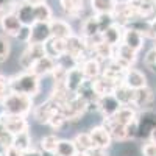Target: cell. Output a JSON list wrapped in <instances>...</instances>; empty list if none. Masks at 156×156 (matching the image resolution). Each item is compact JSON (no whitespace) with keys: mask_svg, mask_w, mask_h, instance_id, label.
Here are the masks:
<instances>
[{"mask_svg":"<svg viewBox=\"0 0 156 156\" xmlns=\"http://www.w3.org/2000/svg\"><path fill=\"white\" fill-rule=\"evenodd\" d=\"M61 111V105L53 100V98H48L47 101L41 103L39 106L34 108V119L39 122V123H44V125H48V122L53 119V115L58 114Z\"/></svg>","mask_w":156,"mask_h":156,"instance_id":"6","label":"cell"},{"mask_svg":"<svg viewBox=\"0 0 156 156\" xmlns=\"http://www.w3.org/2000/svg\"><path fill=\"white\" fill-rule=\"evenodd\" d=\"M0 123L12 134L28 131V122L25 119V115H16V114H9L3 111L0 114Z\"/></svg>","mask_w":156,"mask_h":156,"instance_id":"7","label":"cell"},{"mask_svg":"<svg viewBox=\"0 0 156 156\" xmlns=\"http://www.w3.org/2000/svg\"><path fill=\"white\" fill-rule=\"evenodd\" d=\"M12 145L16 148H19L20 151H27L28 148H31V136L28 131H22L17 133L12 137Z\"/></svg>","mask_w":156,"mask_h":156,"instance_id":"31","label":"cell"},{"mask_svg":"<svg viewBox=\"0 0 156 156\" xmlns=\"http://www.w3.org/2000/svg\"><path fill=\"white\" fill-rule=\"evenodd\" d=\"M51 37L50 30V22L45 20H37L30 27V39L28 44H45Z\"/></svg>","mask_w":156,"mask_h":156,"instance_id":"8","label":"cell"},{"mask_svg":"<svg viewBox=\"0 0 156 156\" xmlns=\"http://www.w3.org/2000/svg\"><path fill=\"white\" fill-rule=\"evenodd\" d=\"M86 81V76L83 73V70L80 67H73L70 70H67L66 73V87L72 92H76L78 87Z\"/></svg>","mask_w":156,"mask_h":156,"instance_id":"25","label":"cell"},{"mask_svg":"<svg viewBox=\"0 0 156 156\" xmlns=\"http://www.w3.org/2000/svg\"><path fill=\"white\" fill-rule=\"evenodd\" d=\"M34 8H36V22H37V20L50 22V20H51V9H50V6H48L45 2L36 3Z\"/></svg>","mask_w":156,"mask_h":156,"instance_id":"34","label":"cell"},{"mask_svg":"<svg viewBox=\"0 0 156 156\" xmlns=\"http://www.w3.org/2000/svg\"><path fill=\"white\" fill-rule=\"evenodd\" d=\"M55 69H56V59H53L48 55H44L41 59H37L33 64V67L30 69V72H33L34 75H37L39 78H41V76L51 75V72H53Z\"/></svg>","mask_w":156,"mask_h":156,"instance_id":"15","label":"cell"},{"mask_svg":"<svg viewBox=\"0 0 156 156\" xmlns=\"http://www.w3.org/2000/svg\"><path fill=\"white\" fill-rule=\"evenodd\" d=\"M50 30H51V36L62 37V39H67L69 36L73 34V30L70 27V23L67 20H64V19H53L51 17Z\"/></svg>","mask_w":156,"mask_h":156,"instance_id":"23","label":"cell"},{"mask_svg":"<svg viewBox=\"0 0 156 156\" xmlns=\"http://www.w3.org/2000/svg\"><path fill=\"white\" fill-rule=\"evenodd\" d=\"M17 39L22 41V42L28 44V39H30V27H28V25H22V28H20V31L17 34Z\"/></svg>","mask_w":156,"mask_h":156,"instance_id":"40","label":"cell"},{"mask_svg":"<svg viewBox=\"0 0 156 156\" xmlns=\"http://www.w3.org/2000/svg\"><path fill=\"white\" fill-rule=\"evenodd\" d=\"M3 156H23V151H20L19 148H16L14 145H9L6 150H5V154Z\"/></svg>","mask_w":156,"mask_h":156,"instance_id":"41","label":"cell"},{"mask_svg":"<svg viewBox=\"0 0 156 156\" xmlns=\"http://www.w3.org/2000/svg\"><path fill=\"white\" fill-rule=\"evenodd\" d=\"M2 106L5 112L16 114V115H27L33 108V97L17 94V92H9L2 100Z\"/></svg>","mask_w":156,"mask_h":156,"instance_id":"2","label":"cell"},{"mask_svg":"<svg viewBox=\"0 0 156 156\" xmlns=\"http://www.w3.org/2000/svg\"><path fill=\"white\" fill-rule=\"evenodd\" d=\"M114 95L115 98L120 101V105H133V100H134V89L128 87L126 84H119L117 89L114 90Z\"/></svg>","mask_w":156,"mask_h":156,"instance_id":"27","label":"cell"},{"mask_svg":"<svg viewBox=\"0 0 156 156\" xmlns=\"http://www.w3.org/2000/svg\"><path fill=\"white\" fill-rule=\"evenodd\" d=\"M112 58H115L120 64H123L126 69H129L137 59V51L133 50L131 47H128L126 44L120 42L119 45L114 47V56Z\"/></svg>","mask_w":156,"mask_h":156,"instance_id":"12","label":"cell"},{"mask_svg":"<svg viewBox=\"0 0 156 156\" xmlns=\"http://www.w3.org/2000/svg\"><path fill=\"white\" fill-rule=\"evenodd\" d=\"M59 142V137L56 134H48V136H44L41 139V148L47 153V154H55V150H56V145Z\"/></svg>","mask_w":156,"mask_h":156,"instance_id":"33","label":"cell"},{"mask_svg":"<svg viewBox=\"0 0 156 156\" xmlns=\"http://www.w3.org/2000/svg\"><path fill=\"white\" fill-rule=\"evenodd\" d=\"M44 55H47L44 44H28L19 58V64L23 70H30L33 67V64L37 59H41Z\"/></svg>","mask_w":156,"mask_h":156,"instance_id":"5","label":"cell"},{"mask_svg":"<svg viewBox=\"0 0 156 156\" xmlns=\"http://www.w3.org/2000/svg\"><path fill=\"white\" fill-rule=\"evenodd\" d=\"M123 25L120 23H117L114 22L112 25H109V27L101 33V37H103V41H105L106 44L115 47V45H119L122 42V37H123Z\"/></svg>","mask_w":156,"mask_h":156,"instance_id":"20","label":"cell"},{"mask_svg":"<svg viewBox=\"0 0 156 156\" xmlns=\"http://www.w3.org/2000/svg\"><path fill=\"white\" fill-rule=\"evenodd\" d=\"M59 5H61L62 11L66 12L69 17L78 19L80 14L83 12L84 0H59Z\"/></svg>","mask_w":156,"mask_h":156,"instance_id":"26","label":"cell"},{"mask_svg":"<svg viewBox=\"0 0 156 156\" xmlns=\"http://www.w3.org/2000/svg\"><path fill=\"white\" fill-rule=\"evenodd\" d=\"M8 86H9V92H17V94H23L28 97H36L41 90V81L39 76L34 75L30 70H25L20 75H14L8 80Z\"/></svg>","mask_w":156,"mask_h":156,"instance_id":"1","label":"cell"},{"mask_svg":"<svg viewBox=\"0 0 156 156\" xmlns=\"http://www.w3.org/2000/svg\"><path fill=\"white\" fill-rule=\"evenodd\" d=\"M73 142L78 148V153H89L90 150H94V144L90 139L89 133H80L73 137Z\"/></svg>","mask_w":156,"mask_h":156,"instance_id":"30","label":"cell"},{"mask_svg":"<svg viewBox=\"0 0 156 156\" xmlns=\"http://www.w3.org/2000/svg\"><path fill=\"white\" fill-rule=\"evenodd\" d=\"M9 53H11V44L6 39V36H2L0 34V66L3 62H6V59L9 58Z\"/></svg>","mask_w":156,"mask_h":156,"instance_id":"35","label":"cell"},{"mask_svg":"<svg viewBox=\"0 0 156 156\" xmlns=\"http://www.w3.org/2000/svg\"><path fill=\"white\" fill-rule=\"evenodd\" d=\"M89 154H90V156H106V154H105V150H97V148L90 150Z\"/></svg>","mask_w":156,"mask_h":156,"instance_id":"43","label":"cell"},{"mask_svg":"<svg viewBox=\"0 0 156 156\" xmlns=\"http://www.w3.org/2000/svg\"><path fill=\"white\" fill-rule=\"evenodd\" d=\"M76 154H78V148L73 140L59 139L55 150V156H76Z\"/></svg>","mask_w":156,"mask_h":156,"instance_id":"28","label":"cell"},{"mask_svg":"<svg viewBox=\"0 0 156 156\" xmlns=\"http://www.w3.org/2000/svg\"><path fill=\"white\" fill-rule=\"evenodd\" d=\"M122 83H123L122 80H114V78H109L106 75H100V76L95 78V80H92L94 89H95V92L98 94V97L114 94V90L117 89V86L122 84Z\"/></svg>","mask_w":156,"mask_h":156,"instance_id":"10","label":"cell"},{"mask_svg":"<svg viewBox=\"0 0 156 156\" xmlns=\"http://www.w3.org/2000/svg\"><path fill=\"white\" fill-rule=\"evenodd\" d=\"M144 62H145L147 69H150L151 72H156V45H154V47L148 51V53H147Z\"/></svg>","mask_w":156,"mask_h":156,"instance_id":"36","label":"cell"},{"mask_svg":"<svg viewBox=\"0 0 156 156\" xmlns=\"http://www.w3.org/2000/svg\"><path fill=\"white\" fill-rule=\"evenodd\" d=\"M81 34H83V37H86V39H87V37H94V36L101 34L95 16L87 17V19L81 23Z\"/></svg>","mask_w":156,"mask_h":156,"instance_id":"29","label":"cell"},{"mask_svg":"<svg viewBox=\"0 0 156 156\" xmlns=\"http://www.w3.org/2000/svg\"><path fill=\"white\" fill-rule=\"evenodd\" d=\"M16 14L20 20L22 25H28V27H31V25L36 22V8L33 3L30 2H20L19 6L16 8Z\"/></svg>","mask_w":156,"mask_h":156,"instance_id":"16","label":"cell"},{"mask_svg":"<svg viewBox=\"0 0 156 156\" xmlns=\"http://www.w3.org/2000/svg\"><path fill=\"white\" fill-rule=\"evenodd\" d=\"M23 156H44V153H41L39 150H36V148H28L27 151H23Z\"/></svg>","mask_w":156,"mask_h":156,"instance_id":"42","label":"cell"},{"mask_svg":"<svg viewBox=\"0 0 156 156\" xmlns=\"http://www.w3.org/2000/svg\"><path fill=\"white\" fill-rule=\"evenodd\" d=\"M108 129V133L111 134L112 140H128V133H126V126L117 123L112 117H105V120L101 123Z\"/></svg>","mask_w":156,"mask_h":156,"instance_id":"19","label":"cell"},{"mask_svg":"<svg viewBox=\"0 0 156 156\" xmlns=\"http://www.w3.org/2000/svg\"><path fill=\"white\" fill-rule=\"evenodd\" d=\"M156 128V111L153 109H142L137 114V137L150 139L153 129Z\"/></svg>","mask_w":156,"mask_h":156,"instance_id":"4","label":"cell"},{"mask_svg":"<svg viewBox=\"0 0 156 156\" xmlns=\"http://www.w3.org/2000/svg\"><path fill=\"white\" fill-rule=\"evenodd\" d=\"M89 136H90V139H92L94 148H97V150H108L111 147L112 137H111V134L108 133V129L103 125L94 126L89 131Z\"/></svg>","mask_w":156,"mask_h":156,"instance_id":"11","label":"cell"},{"mask_svg":"<svg viewBox=\"0 0 156 156\" xmlns=\"http://www.w3.org/2000/svg\"><path fill=\"white\" fill-rule=\"evenodd\" d=\"M120 101L115 98L114 94H109V95H103L98 98L97 101V111L101 112L103 117H111L114 115L117 111L120 109Z\"/></svg>","mask_w":156,"mask_h":156,"instance_id":"13","label":"cell"},{"mask_svg":"<svg viewBox=\"0 0 156 156\" xmlns=\"http://www.w3.org/2000/svg\"><path fill=\"white\" fill-rule=\"evenodd\" d=\"M123 84H126L128 87L131 89H142L147 86V76L144 72H140L139 69H134V67H129L125 70V75H123Z\"/></svg>","mask_w":156,"mask_h":156,"instance_id":"14","label":"cell"},{"mask_svg":"<svg viewBox=\"0 0 156 156\" xmlns=\"http://www.w3.org/2000/svg\"><path fill=\"white\" fill-rule=\"evenodd\" d=\"M150 25H151V37L156 39V17L150 20Z\"/></svg>","mask_w":156,"mask_h":156,"instance_id":"44","label":"cell"},{"mask_svg":"<svg viewBox=\"0 0 156 156\" xmlns=\"http://www.w3.org/2000/svg\"><path fill=\"white\" fill-rule=\"evenodd\" d=\"M9 94V86H8V80L3 76V75H0V101H2L6 95Z\"/></svg>","mask_w":156,"mask_h":156,"instance_id":"39","label":"cell"},{"mask_svg":"<svg viewBox=\"0 0 156 156\" xmlns=\"http://www.w3.org/2000/svg\"><path fill=\"white\" fill-rule=\"evenodd\" d=\"M44 47H45V53L48 56H51L53 59H58L59 56H62L66 53V39L51 36L44 44Z\"/></svg>","mask_w":156,"mask_h":156,"instance_id":"21","label":"cell"},{"mask_svg":"<svg viewBox=\"0 0 156 156\" xmlns=\"http://www.w3.org/2000/svg\"><path fill=\"white\" fill-rule=\"evenodd\" d=\"M25 2H30V3L36 5V3H42V2H45V0H25Z\"/></svg>","mask_w":156,"mask_h":156,"instance_id":"45","label":"cell"},{"mask_svg":"<svg viewBox=\"0 0 156 156\" xmlns=\"http://www.w3.org/2000/svg\"><path fill=\"white\" fill-rule=\"evenodd\" d=\"M150 140H153V142H156V128L153 129V133H151V136H150Z\"/></svg>","mask_w":156,"mask_h":156,"instance_id":"46","label":"cell"},{"mask_svg":"<svg viewBox=\"0 0 156 156\" xmlns=\"http://www.w3.org/2000/svg\"><path fill=\"white\" fill-rule=\"evenodd\" d=\"M17 0H0V12H8L9 8H17Z\"/></svg>","mask_w":156,"mask_h":156,"instance_id":"38","label":"cell"},{"mask_svg":"<svg viewBox=\"0 0 156 156\" xmlns=\"http://www.w3.org/2000/svg\"><path fill=\"white\" fill-rule=\"evenodd\" d=\"M144 34L140 31H137L133 27H125L123 28V37H122V42L126 44L128 47H131L133 50L139 51L142 47H144Z\"/></svg>","mask_w":156,"mask_h":156,"instance_id":"17","label":"cell"},{"mask_svg":"<svg viewBox=\"0 0 156 156\" xmlns=\"http://www.w3.org/2000/svg\"><path fill=\"white\" fill-rule=\"evenodd\" d=\"M0 28L6 36H12V37H17L20 28H22V23L16 14V11H8L3 12L2 17H0Z\"/></svg>","mask_w":156,"mask_h":156,"instance_id":"9","label":"cell"},{"mask_svg":"<svg viewBox=\"0 0 156 156\" xmlns=\"http://www.w3.org/2000/svg\"><path fill=\"white\" fill-rule=\"evenodd\" d=\"M61 111L66 115L67 122H76L84 115V112H87V101L75 92L66 103L61 105Z\"/></svg>","mask_w":156,"mask_h":156,"instance_id":"3","label":"cell"},{"mask_svg":"<svg viewBox=\"0 0 156 156\" xmlns=\"http://www.w3.org/2000/svg\"><path fill=\"white\" fill-rule=\"evenodd\" d=\"M80 69L83 70L84 76H86V80H95L97 76L101 75V67H100V61L97 58H86L83 62H81V66Z\"/></svg>","mask_w":156,"mask_h":156,"instance_id":"24","label":"cell"},{"mask_svg":"<svg viewBox=\"0 0 156 156\" xmlns=\"http://www.w3.org/2000/svg\"><path fill=\"white\" fill-rule=\"evenodd\" d=\"M154 100V94L153 90L145 86L142 89H136L134 90V100H133V106L136 109H148L151 106V103Z\"/></svg>","mask_w":156,"mask_h":156,"instance_id":"18","label":"cell"},{"mask_svg":"<svg viewBox=\"0 0 156 156\" xmlns=\"http://www.w3.org/2000/svg\"><path fill=\"white\" fill-rule=\"evenodd\" d=\"M142 154L144 156H156V142L148 140L147 144H144V147H142Z\"/></svg>","mask_w":156,"mask_h":156,"instance_id":"37","label":"cell"},{"mask_svg":"<svg viewBox=\"0 0 156 156\" xmlns=\"http://www.w3.org/2000/svg\"><path fill=\"white\" fill-rule=\"evenodd\" d=\"M115 0H90V8L95 14L100 12H112Z\"/></svg>","mask_w":156,"mask_h":156,"instance_id":"32","label":"cell"},{"mask_svg":"<svg viewBox=\"0 0 156 156\" xmlns=\"http://www.w3.org/2000/svg\"><path fill=\"white\" fill-rule=\"evenodd\" d=\"M112 119L117 122V123H120V125H128V123H131L137 119V111L133 105H122L120 109L117 111L114 115H111Z\"/></svg>","mask_w":156,"mask_h":156,"instance_id":"22","label":"cell"}]
</instances>
